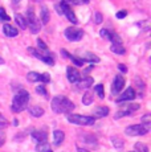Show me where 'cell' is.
I'll return each instance as SVG.
<instances>
[{"mask_svg":"<svg viewBox=\"0 0 151 152\" xmlns=\"http://www.w3.org/2000/svg\"><path fill=\"white\" fill-rule=\"evenodd\" d=\"M51 107L53 113L62 114V113H70L74 110V103L64 95H56L51 102Z\"/></svg>","mask_w":151,"mask_h":152,"instance_id":"obj_1","label":"cell"},{"mask_svg":"<svg viewBox=\"0 0 151 152\" xmlns=\"http://www.w3.org/2000/svg\"><path fill=\"white\" fill-rule=\"evenodd\" d=\"M28 102H29V93L27 90H19L12 99V111L21 113L24 109H27Z\"/></svg>","mask_w":151,"mask_h":152,"instance_id":"obj_2","label":"cell"},{"mask_svg":"<svg viewBox=\"0 0 151 152\" xmlns=\"http://www.w3.org/2000/svg\"><path fill=\"white\" fill-rule=\"evenodd\" d=\"M66 119L69 123L78 126H93L95 123V118L88 115H80V114H68Z\"/></svg>","mask_w":151,"mask_h":152,"instance_id":"obj_3","label":"cell"},{"mask_svg":"<svg viewBox=\"0 0 151 152\" xmlns=\"http://www.w3.org/2000/svg\"><path fill=\"white\" fill-rule=\"evenodd\" d=\"M25 20H27V25L31 28V33H33V34L39 33L40 29H41V25H40L39 19H37V16L34 15V11H33V8L32 7L28 8Z\"/></svg>","mask_w":151,"mask_h":152,"instance_id":"obj_4","label":"cell"},{"mask_svg":"<svg viewBox=\"0 0 151 152\" xmlns=\"http://www.w3.org/2000/svg\"><path fill=\"white\" fill-rule=\"evenodd\" d=\"M149 130H150V123H141L126 127L125 134L129 136H139V135H146L149 132Z\"/></svg>","mask_w":151,"mask_h":152,"instance_id":"obj_5","label":"cell"},{"mask_svg":"<svg viewBox=\"0 0 151 152\" xmlns=\"http://www.w3.org/2000/svg\"><path fill=\"white\" fill-rule=\"evenodd\" d=\"M65 37L69 41H80L84 37V31L80 28H74V27H69L64 31Z\"/></svg>","mask_w":151,"mask_h":152,"instance_id":"obj_6","label":"cell"},{"mask_svg":"<svg viewBox=\"0 0 151 152\" xmlns=\"http://www.w3.org/2000/svg\"><path fill=\"white\" fill-rule=\"evenodd\" d=\"M60 7V11H61V15H65L66 19L69 20L70 23H73V24H77V17H76V15L73 12V10H72L70 7H69V4L66 1H61L59 4Z\"/></svg>","mask_w":151,"mask_h":152,"instance_id":"obj_7","label":"cell"},{"mask_svg":"<svg viewBox=\"0 0 151 152\" xmlns=\"http://www.w3.org/2000/svg\"><path fill=\"white\" fill-rule=\"evenodd\" d=\"M28 53H29L31 56H33V57L39 58L41 62L46 64V65H49V66H53V65H54V60H53V58H52L51 56H44V54H41L39 49H34V48H32V46H29V48H28Z\"/></svg>","mask_w":151,"mask_h":152,"instance_id":"obj_8","label":"cell"},{"mask_svg":"<svg viewBox=\"0 0 151 152\" xmlns=\"http://www.w3.org/2000/svg\"><path fill=\"white\" fill-rule=\"evenodd\" d=\"M100 34L103 37V39H107V40H110L113 44H122V40H121V37L118 36L117 33H114V32H110L109 29H101V32H100Z\"/></svg>","mask_w":151,"mask_h":152,"instance_id":"obj_9","label":"cell"},{"mask_svg":"<svg viewBox=\"0 0 151 152\" xmlns=\"http://www.w3.org/2000/svg\"><path fill=\"white\" fill-rule=\"evenodd\" d=\"M125 86V78L121 77V75H117L113 81V85H111V94L113 95H117L119 91H122Z\"/></svg>","mask_w":151,"mask_h":152,"instance_id":"obj_10","label":"cell"},{"mask_svg":"<svg viewBox=\"0 0 151 152\" xmlns=\"http://www.w3.org/2000/svg\"><path fill=\"white\" fill-rule=\"evenodd\" d=\"M135 97H136V94H135L134 89H133V87H127V89L119 95V98L117 99V102L118 103H122V102H125V101L130 102V101H134Z\"/></svg>","mask_w":151,"mask_h":152,"instance_id":"obj_11","label":"cell"},{"mask_svg":"<svg viewBox=\"0 0 151 152\" xmlns=\"http://www.w3.org/2000/svg\"><path fill=\"white\" fill-rule=\"evenodd\" d=\"M32 139H33L36 143L46 142V139H48L46 128H41V130H34L33 132H32Z\"/></svg>","mask_w":151,"mask_h":152,"instance_id":"obj_12","label":"cell"},{"mask_svg":"<svg viewBox=\"0 0 151 152\" xmlns=\"http://www.w3.org/2000/svg\"><path fill=\"white\" fill-rule=\"evenodd\" d=\"M66 77H68V81L70 83H77L80 81V73L77 72V69L68 66L66 68Z\"/></svg>","mask_w":151,"mask_h":152,"instance_id":"obj_13","label":"cell"},{"mask_svg":"<svg viewBox=\"0 0 151 152\" xmlns=\"http://www.w3.org/2000/svg\"><path fill=\"white\" fill-rule=\"evenodd\" d=\"M80 138L85 144H89L90 147H94V148L97 147V139H95V136L89 135L86 132H80Z\"/></svg>","mask_w":151,"mask_h":152,"instance_id":"obj_14","label":"cell"},{"mask_svg":"<svg viewBox=\"0 0 151 152\" xmlns=\"http://www.w3.org/2000/svg\"><path fill=\"white\" fill-rule=\"evenodd\" d=\"M93 85V78L88 77V78H84L82 81H78L77 82V89L78 90H88Z\"/></svg>","mask_w":151,"mask_h":152,"instance_id":"obj_15","label":"cell"},{"mask_svg":"<svg viewBox=\"0 0 151 152\" xmlns=\"http://www.w3.org/2000/svg\"><path fill=\"white\" fill-rule=\"evenodd\" d=\"M61 54H62V57H65V58H69V60H72V62H73L74 65H77V66H82V65H84V62L81 61V58L74 57V56H72L70 53H68V52H66L65 49H61Z\"/></svg>","mask_w":151,"mask_h":152,"instance_id":"obj_16","label":"cell"},{"mask_svg":"<svg viewBox=\"0 0 151 152\" xmlns=\"http://www.w3.org/2000/svg\"><path fill=\"white\" fill-rule=\"evenodd\" d=\"M3 32H4V34L7 37H16L17 34H19V31L10 24H5L4 27H3Z\"/></svg>","mask_w":151,"mask_h":152,"instance_id":"obj_17","label":"cell"},{"mask_svg":"<svg viewBox=\"0 0 151 152\" xmlns=\"http://www.w3.org/2000/svg\"><path fill=\"white\" fill-rule=\"evenodd\" d=\"M64 138H65V134L61 130H56L53 132V140H54V145L56 147H60L61 143L64 142Z\"/></svg>","mask_w":151,"mask_h":152,"instance_id":"obj_18","label":"cell"},{"mask_svg":"<svg viewBox=\"0 0 151 152\" xmlns=\"http://www.w3.org/2000/svg\"><path fill=\"white\" fill-rule=\"evenodd\" d=\"M81 61L82 62H85V61H88V62H100V57H97L95 54H93V53H90V52H86V53H84V56H82V58H81Z\"/></svg>","mask_w":151,"mask_h":152,"instance_id":"obj_19","label":"cell"},{"mask_svg":"<svg viewBox=\"0 0 151 152\" xmlns=\"http://www.w3.org/2000/svg\"><path fill=\"white\" fill-rule=\"evenodd\" d=\"M28 111H29V114L32 116H34V118H40V116L44 115V109H41L40 106H33V107H29L28 109Z\"/></svg>","mask_w":151,"mask_h":152,"instance_id":"obj_20","label":"cell"},{"mask_svg":"<svg viewBox=\"0 0 151 152\" xmlns=\"http://www.w3.org/2000/svg\"><path fill=\"white\" fill-rule=\"evenodd\" d=\"M94 115L97 118H105L106 115H109V107L106 106H100L94 110Z\"/></svg>","mask_w":151,"mask_h":152,"instance_id":"obj_21","label":"cell"},{"mask_svg":"<svg viewBox=\"0 0 151 152\" xmlns=\"http://www.w3.org/2000/svg\"><path fill=\"white\" fill-rule=\"evenodd\" d=\"M27 80L29 82H41L43 81V75L40 73H36V72H29L27 74Z\"/></svg>","mask_w":151,"mask_h":152,"instance_id":"obj_22","label":"cell"},{"mask_svg":"<svg viewBox=\"0 0 151 152\" xmlns=\"http://www.w3.org/2000/svg\"><path fill=\"white\" fill-rule=\"evenodd\" d=\"M110 50H111L113 53L121 54V56L126 53V49L123 48V45H122V44H111V48H110Z\"/></svg>","mask_w":151,"mask_h":152,"instance_id":"obj_23","label":"cell"},{"mask_svg":"<svg viewBox=\"0 0 151 152\" xmlns=\"http://www.w3.org/2000/svg\"><path fill=\"white\" fill-rule=\"evenodd\" d=\"M40 16H41V23L43 24H48L49 23V10L46 7H41V11H40Z\"/></svg>","mask_w":151,"mask_h":152,"instance_id":"obj_24","label":"cell"},{"mask_svg":"<svg viewBox=\"0 0 151 152\" xmlns=\"http://www.w3.org/2000/svg\"><path fill=\"white\" fill-rule=\"evenodd\" d=\"M15 20H16V23H17V25H19L21 29H27V20H25V17L23 16V15H20V13H17L16 16H15Z\"/></svg>","mask_w":151,"mask_h":152,"instance_id":"obj_25","label":"cell"},{"mask_svg":"<svg viewBox=\"0 0 151 152\" xmlns=\"http://www.w3.org/2000/svg\"><path fill=\"white\" fill-rule=\"evenodd\" d=\"M82 103L85 104V106H88V104H92V103H93V91L88 90V91L84 94V97H82Z\"/></svg>","mask_w":151,"mask_h":152,"instance_id":"obj_26","label":"cell"},{"mask_svg":"<svg viewBox=\"0 0 151 152\" xmlns=\"http://www.w3.org/2000/svg\"><path fill=\"white\" fill-rule=\"evenodd\" d=\"M111 143L114 144V147L117 148V150H122L125 145V142L121 138H118V136H111Z\"/></svg>","mask_w":151,"mask_h":152,"instance_id":"obj_27","label":"cell"},{"mask_svg":"<svg viewBox=\"0 0 151 152\" xmlns=\"http://www.w3.org/2000/svg\"><path fill=\"white\" fill-rule=\"evenodd\" d=\"M49 150H51V147H49L48 142L37 143V145H36V151H37V152H48Z\"/></svg>","mask_w":151,"mask_h":152,"instance_id":"obj_28","label":"cell"},{"mask_svg":"<svg viewBox=\"0 0 151 152\" xmlns=\"http://www.w3.org/2000/svg\"><path fill=\"white\" fill-rule=\"evenodd\" d=\"M36 93H37L39 95H41V97L48 98V91H46V89H45L44 85H40V86H37V87H36Z\"/></svg>","mask_w":151,"mask_h":152,"instance_id":"obj_29","label":"cell"},{"mask_svg":"<svg viewBox=\"0 0 151 152\" xmlns=\"http://www.w3.org/2000/svg\"><path fill=\"white\" fill-rule=\"evenodd\" d=\"M94 91L97 93L98 97H100L101 99L105 98V94H103V85H101V83H100V85H97V86L94 87Z\"/></svg>","mask_w":151,"mask_h":152,"instance_id":"obj_30","label":"cell"},{"mask_svg":"<svg viewBox=\"0 0 151 152\" xmlns=\"http://www.w3.org/2000/svg\"><path fill=\"white\" fill-rule=\"evenodd\" d=\"M37 46H39V50H41V52H49L46 44L41 39H37Z\"/></svg>","mask_w":151,"mask_h":152,"instance_id":"obj_31","label":"cell"},{"mask_svg":"<svg viewBox=\"0 0 151 152\" xmlns=\"http://www.w3.org/2000/svg\"><path fill=\"white\" fill-rule=\"evenodd\" d=\"M11 17L7 15V12H5L3 8H0V21H10Z\"/></svg>","mask_w":151,"mask_h":152,"instance_id":"obj_32","label":"cell"},{"mask_svg":"<svg viewBox=\"0 0 151 152\" xmlns=\"http://www.w3.org/2000/svg\"><path fill=\"white\" fill-rule=\"evenodd\" d=\"M102 15H101L100 12H95L94 13V23L95 24H101V23H102Z\"/></svg>","mask_w":151,"mask_h":152,"instance_id":"obj_33","label":"cell"},{"mask_svg":"<svg viewBox=\"0 0 151 152\" xmlns=\"http://www.w3.org/2000/svg\"><path fill=\"white\" fill-rule=\"evenodd\" d=\"M41 75H43V81H41V82H44V83L51 82V75H49V73H44V74H41Z\"/></svg>","mask_w":151,"mask_h":152,"instance_id":"obj_34","label":"cell"},{"mask_svg":"<svg viewBox=\"0 0 151 152\" xmlns=\"http://www.w3.org/2000/svg\"><path fill=\"white\" fill-rule=\"evenodd\" d=\"M0 126H3V127H5V126H8V121L7 118H4V116L0 114Z\"/></svg>","mask_w":151,"mask_h":152,"instance_id":"obj_35","label":"cell"},{"mask_svg":"<svg viewBox=\"0 0 151 152\" xmlns=\"http://www.w3.org/2000/svg\"><path fill=\"white\" fill-rule=\"evenodd\" d=\"M126 16H127L126 11H119V12H117V19H125Z\"/></svg>","mask_w":151,"mask_h":152,"instance_id":"obj_36","label":"cell"},{"mask_svg":"<svg viewBox=\"0 0 151 152\" xmlns=\"http://www.w3.org/2000/svg\"><path fill=\"white\" fill-rule=\"evenodd\" d=\"M142 123H151L150 122V114H146V115L142 118Z\"/></svg>","mask_w":151,"mask_h":152,"instance_id":"obj_37","label":"cell"},{"mask_svg":"<svg viewBox=\"0 0 151 152\" xmlns=\"http://www.w3.org/2000/svg\"><path fill=\"white\" fill-rule=\"evenodd\" d=\"M135 83H136V85H138V86H139V87H142V90H143V89H144V83H143V82H142V80H139V78H138V77H136V78H135Z\"/></svg>","mask_w":151,"mask_h":152,"instance_id":"obj_38","label":"cell"},{"mask_svg":"<svg viewBox=\"0 0 151 152\" xmlns=\"http://www.w3.org/2000/svg\"><path fill=\"white\" fill-rule=\"evenodd\" d=\"M118 69H119L122 73H126V72H127V68H126V65H123V64H119V65H118Z\"/></svg>","mask_w":151,"mask_h":152,"instance_id":"obj_39","label":"cell"},{"mask_svg":"<svg viewBox=\"0 0 151 152\" xmlns=\"http://www.w3.org/2000/svg\"><path fill=\"white\" fill-rule=\"evenodd\" d=\"M4 142H5V136H4V134L0 132V147H1V145L4 144Z\"/></svg>","mask_w":151,"mask_h":152,"instance_id":"obj_40","label":"cell"},{"mask_svg":"<svg viewBox=\"0 0 151 152\" xmlns=\"http://www.w3.org/2000/svg\"><path fill=\"white\" fill-rule=\"evenodd\" d=\"M64 1H66L69 4V3H70V4H80V0H64Z\"/></svg>","mask_w":151,"mask_h":152,"instance_id":"obj_41","label":"cell"},{"mask_svg":"<svg viewBox=\"0 0 151 152\" xmlns=\"http://www.w3.org/2000/svg\"><path fill=\"white\" fill-rule=\"evenodd\" d=\"M93 70V66H89V68H86L85 70H84V73H85V74H88V73H90Z\"/></svg>","mask_w":151,"mask_h":152,"instance_id":"obj_42","label":"cell"},{"mask_svg":"<svg viewBox=\"0 0 151 152\" xmlns=\"http://www.w3.org/2000/svg\"><path fill=\"white\" fill-rule=\"evenodd\" d=\"M90 0H80V4H85V3H89Z\"/></svg>","mask_w":151,"mask_h":152,"instance_id":"obj_43","label":"cell"},{"mask_svg":"<svg viewBox=\"0 0 151 152\" xmlns=\"http://www.w3.org/2000/svg\"><path fill=\"white\" fill-rule=\"evenodd\" d=\"M78 152H89L88 150H84V148H78Z\"/></svg>","mask_w":151,"mask_h":152,"instance_id":"obj_44","label":"cell"},{"mask_svg":"<svg viewBox=\"0 0 151 152\" xmlns=\"http://www.w3.org/2000/svg\"><path fill=\"white\" fill-rule=\"evenodd\" d=\"M19 124V122H17V119H15V121H13V126H17Z\"/></svg>","mask_w":151,"mask_h":152,"instance_id":"obj_45","label":"cell"},{"mask_svg":"<svg viewBox=\"0 0 151 152\" xmlns=\"http://www.w3.org/2000/svg\"><path fill=\"white\" fill-rule=\"evenodd\" d=\"M3 62H4V61H3V58H1V57H0V65H1V64H3Z\"/></svg>","mask_w":151,"mask_h":152,"instance_id":"obj_46","label":"cell"},{"mask_svg":"<svg viewBox=\"0 0 151 152\" xmlns=\"http://www.w3.org/2000/svg\"><path fill=\"white\" fill-rule=\"evenodd\" d=\"M12 1H13V3H19L20 0H12Z\"/></svg>","mask_w":151,"mask_h":152,"instance_id":"obj_47","label":"cell"},{"mask_svg":"<svg viewBox=\"0 0 151 152\" xmlns=\"http://www.w3.org/2000/svg\"><path fill=\"white\" fill-rule=\"evenodd\" d=\"M143 152H149V148H146V150H144Z\"/></svg>","mask_w":151,"mask_h":152,"instance_id":"obj_48","label":"cell"},{"mask_svg":"<svg viewBox=\"0 0 151 152\" xmlns=\"http://www.w3.org/2000/svg\"><path fill=\"white\" fill-rule=\"evenodd\" d=\"M33 1H43V0H33Z\"/></svg>","mask_w":151,"mask_h":152,"instance_id":"obj_49","label":"cell"},{"mask_svg":"<svg viewBox=\"0 0 151 152\" xmlns=\"http://www.w3.org/2000/svg\"><path fill=\"white\" fill-rule=\"evenodd\" d=\"M48 152H52V150H49V151H48Z\"/></svg>","mask_w":151,"mask_h":152,"instance_id":"obj_50","label":"cell"},{"mask_svg":"<svg viewBox=\"0 0 151 152\" xmlns=\"http://www.w3.org/2000/svg\"><path fill=\"white\" fill-rule=\"evenodd\" d=\"M133 152H134V151H133Z\"/></svg>","mask_w":151,"mask_h":152,"instance_id":"obj_51","label":"cell"}]
</instances>
